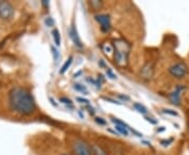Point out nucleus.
<instances>
[{"instance_id":"nucleus-1","label":"nucleus","mask_w":189,"mask_h":155,"mask_svg":"<svg viewBox=\"0 0 189 155\" xmlns=\"http://www.w3.org/2000/svg\"><path fill=\"white\" fill-rule=\"evenodd\" d=\"M8 104L13 111L21 115H29L35 111L36 104L33 95L22 87H15L8 93Z\"/></svg>"},{"instance_id":"nucleus-2","label":"nucleus","mask_w":189,"mask_h":155,"mask_svg":"<svg viewBox=\"0 0 189 155\" xmlns=\"http://www.w3.org/2000/svg\"><path fill=\"white\" fill-rule=\"evenodd\" d=\"M130 45L123 39H117L113 42V58L119 66H125L128 62Z\"/></svg>"},{"instance_id":"nucleus-3","label":"nucleus","mask_w":189,"mask_h":155,"mask_svg":"<svg viewBox=\"0 0 189 155\" xmlns=\"http://www.w3.org/2000/svg\"><path fill=\"white\" fill-rule=\"evenodd\" d=\"M73 151L75 155H92V147L85 140L81 138H77L73 143Z\"/></svg>"},{"instance_id":"nucleus-4","label":"nucleus","mask_w":189,"mask_h":155,"mask_svg":"<svg viewBox=\"0 0 189 155\" xmlns=\"http://www.w3.org/2000/svg\"><path fill=\"white\" fill-rule=\"evenodd\" d=\"M170 76L174 77V79H183L188 74V67L184 62H177L172 64L168 68Z\"/></svg>"},{"instance_id":"nucleus-5","label":"nucleus","mask_w":189,"mask_h":155,"mask_svg":"<svg viewBox=\"0 0 189 155\" xmlns=\"http://www.w3.org/2000/svg\"><path fill=\"white\" fill-rule=\"evenodd\" d=\"M15 10L8 1H0V18L3 20H11L14 17Z\"/></svg>"},{"instance_id":"nucleus-6","label":"nucleus","mask_w":189,"mask_h":155,"mask_svg":"<svg viewBox=\"0 0 189 155\" xmlns=\"http://www.w3.org/2000/svg\"><path fill=\"white\" fill-rule=\"evenodd\" d=\"M95 20L100 24L101 31L103 33H108L111 29V21L110 17L107 14H99V15L95 16Z\"/></svg>"},{"instance_id":"nucleus-7","label":"nucleus","mask_w":189,"mask_h":155,"mask_svg":"<svg viewBox=\"0 0 189 155\" xmlns=\"http://www.w3.org/2000/svg\"><path fill=\"white\" fill-rule=\"evenodd\" d=\"M185 88L186 87L184 85H177V87L169 93L168 99L171 102V104L176 105V106H180V105H181V97H182V93L185 90Z\"/></svg>"},{"instance_id":"nucleus-8","label":"nucleus","mask_w":189,"mask_h":155,"mask_svg":"<svg viewBox=\"0 0 189 155\" xmlns=\"http://www.w3.org/2000/svg\"><path fill=\"white\" fill-rule=\"evenodd\" d=\"M154 64H152L151 62H147L146 64H145L142 68H141L140 74H141V77H142V79L150 80L152 77H154Z\"/></svg>"},{"instance_id":"nucleus-9","label":"nucleus","mask_w":189,"mask_h":155,"mask_svg":"<svg viewBox=\"0 0 189 155\" xmlns=\"http://www.w3.org/2000/svg\"><path fill=\"white\" fill-rule=\"evenodd\" d=\"M69 37L72 39L73 42H74V44L76 45L78 48H82V47H83V43H82L80 36H79L78 31H77V28H76V26H75V24H73V25L70 26Z\"/></svg>"},{"instance_id":"nucleus-10","label":"nucleus","mask_w":189,"mask_h":155,"mask_svg":"<svg viewBox=\"0 0 189 155\" xmlns=\"http://www.w3.org/2000/svg\"><path fill=\"white\" fill-rule=\"evenodd\" d=\"M92 150H93V154L94 155H108L106 150L103 149V148L99 145H93Z\"/></svg>"},{"instance_id":"nucleus-11","label":"nucleus","mask_w":189,"mask_h":155,"mask_svg":"<svg viewBox=\"0 0 189 155\" xmlns=\"http://www.w3.org/2000/svg\"><path fill=\"white\" fill-rule=\"evenodd\" d=\"M74 89L76 91H79V92H81L82 94H88V90L87 88H86L85 85H82V84H79V83H76L74 84Z\"/></svg>"},{"instance_id":"nucleus-12","label":"nucleus","mask_w":189,"mask_h":155,"mask_svg":"<svg viewBox=\"0 0 189 155\" xmlns=\"http://www.w3.org/2000/svg\"><path fill=\"white\" fill-rule=\"evenodd\" d=\"M133 108H135L138 112H140L141 114H146L147 113V108L141 103H133Z\"/></svg>"},{"instance_id":"nucleus-13","label":"nucleus","mask_w":189,"mask_h":155,"mask_svg":"<svg viewBox=\"0 0 189 155\" xmlns=\"http://www.w3.org/2000/svg\"><path fill=\"white\" fill-rule=\"evenodd\" d=\"M53 38H54V41H55V44L57 45V46H60L61 44V36H60V33H59V31L57 28H54L53 31Z\"/></svg>"},{"instance_id":"nucleus-14","label":"nucleus","mask_w":189,"mask_h":155,"mask_svg":"<svg viewBox=\"0 0 189 155\" xmlns=\"http://www.w3.org/2000/svg\"><path fill=\"white\" fill-rule=\"evenodd\" d=\"M72 62H73V57H68V59L66 61H65V63L62 65V67H61L60 69V74H64V72L67 71V69L69 68V66L72 65Z\"/></svg>"},{"instance_id":"nucleus-15","label":"nucleus","mask_w":189,"mask_h":155,"mask_svg":"<svg viewBox=\"0 0 189 155\" xmlns=\"http://www.w3.org/2000/svg\"><path fill=\"white\" fill-rule=\"evenodd\" d=\"M102 49H103V51L105 52L106 54H110L111 52L113 51V45H111L110 43L106 42L102 45Z\"/></svg>"},{"instance_id":"nucleus-16","label":"nucleus","mask_w":189,"mask_h":155,"mask_svg":"<svg viewBox=\"0 0 189 155\" xmlns=\"http://www.w3.org/2000/svg\"><path fill=\"white\" fill-rule=\"evenodd\" d=\"M115 128L117 129V131L119 132L120 134H122V135H124V136H128V134H129L128 128L123 127V126H119V125H116Z\"/></svg>"},{"instance_id":"nucleus-17","label":"nucleus","mask_w":189,"mask_h":155,"mask_svg":"<svg viewBox=\"0 0 189 155\" xmlns=\"http://www.w3.org/2000/svg\"><path fill=\"white\" fill-rule=\"evenodd\" d=\"M90 6H92L94 10H99V8H101V6L103 5V3H102L101 1H97V0H94V1H90Z\"/></svg>"},{"instance_id":"nucleus-18","label":"nucleus","mask_w":189,"mask_h":155,"mask_svg":"<svg viewBox=\"0 0 189 155\" xmlns=\"http://www.w3.org/2000/svg\"><path fill=\"white\" fill-rule=\"evenodd\" d=\"M51 49H52V54H53L55 62H58L59 58H60V54H59V52H58V49H57L56 47H54V46H52Z\"/></svg>"},{"instance_id":"nucleus-19","label":"nucleus","mask_w":189,"mask_h":155,"mask_svg":"<svg viewBox=\"0 0 189 155\" xmlns=\"http://www.w3.org/2000/svg\"><path fill=\"white\" fill-rule=\"evenodd\" d=\"M106 74H107V77L109 78V79H111V80H116V79H117V74H116L115 72H113L109 67L106 68Z\"/></svg>"},{"instance_id":"nucleus-20","label":"nucleus","mask_w":189,"mask_h":155,"mask_svg":"<svg viewBox=\"0 0 189 155\" xmlns=\"http://www.w3.org/2000/svg\"><path fill=\"white\" fill-rule=\"evenodd\" d=\"M59 101H60L62 104L66 105V106H68V107H73V102L70 101L69 99H67V97H60V100H59Z\"/></svg>"},{"instance_id":"nucleus-21","label":"nucleus","mask_w":189,"mask_h":155,"mask_svg":"<svg viewBox=\"0 0 189 155\" xmlns=\"http://www.w3.org/2000/svg\"><path fill=\"white\" fill-rule=\"evenodd\" d=\"M45 24H46V26H54L55 25V21H54V19L52 17H47L46 19H45Z\"/></svg>"},{"instance_id":"nucleus-22","label":"nucleus","mask_w":189,"mask_h":155,"mask_svg":"<svg viewBox=\"0 0 189 155\" xmlns=\"http://www.w3.org/2000/svg\"><path fill=\"white\" fill-rule=\"evenodd\" d=\"M163 112L166 113V114H170V115H174V116H177V115H179V114H177V111L171 110V109H164Z\"/></svg>"},{"instance_id":"nucleus-23","label":"nucleus","mask_w":189,"mask_h":155,"mask_svg":"<svg viewBox=\"0 0 189 155\" xmlns=\"http://www.w3.org/2000/svg\"><path fill=\"white\" fill-rule=\"evenodd\" d=\"M77 101H78L79 103H81V104H84L85 106H87V105H90L89 101H88V100H86V99H83V97H77Z\"/></svg>"},{"instance_id":"nucleus-24","label":"nucleus","mask_w":189,"mask_h":155,"mask_svg":"<svg viewBox=\"0 0 189 155\" xmlns=\"http://www.w3.org/2000/svg\"><path fill=\"white\" fill-rule=\"evenodd\" d=\"M172 142H174V138H170V140H161V145H162L163 147H167V146H169Z\"/></svg>"},{"instance_id":"nucleus-25","label":"nucleus","mask_w":189,"mask_h":155,"mask_svg":"<svg viewBox=\"0 0 189 155\" xmlns=\"http://www.w3.org/2000/svg\"><path fill=\"white\" fill-rule=\"evenodd\" d=\"M95 122L99 125H106V120L102 117H96L95 118Z\"/></svg>"},{"instance_id":"nucleus-26","label":"nucleus","mask_w":189,"mask_h":155,"mask_svg":"<svg viewBox=\"0 0 189 155\" xmlns=\"http://www.w3.org/2000/svg\"><path fill=\"white\" fill-rule=\"evenodd\" d=\"M104 100H106V101H110L111 103H116V104H121L120 102H118V101H116V100H113V99H109V97H103Z\"/></svg>"},{"instance_id":"nucleus-27","label":"nucleus","mask_w":189,"mask_h":155,"mask_svg":"<svg viewBox=\"0 0 189 155\" xmlns=\"http://www.w3.org/2000/svg\"><path fill=\"white\" fill-rule=\"evenodd\" d=\"M146 120H148V122L152 123V124H157V120H151V118H150V117H147Z\"/></svg>"},{"instance_id":"nucleus-28","label":"nucleus","mask_w":189,"mask_h":155,"mask_svg":"<svg viewBox=\"0 0 189 155\" xmlns=\"http://www.w3.org/2000/svg\"><path fill=\"white\" fill-rule=\"evenodd\" d=\"M42 4L44 6H49V2H47V1H42Z\"/></svg>"},{"instance_id":"nucleus-29","label":"nucleus","mask_w":189,"mask_h":155,"mask_svg":"<svg viewBox=\"0 0 189 155\" xmlns=\"http://www.w3.org/2000/svg\"><path fill=\"white\" fill-rule=\"evenodd\" d=\"M120 97H121L122 100H129V97H124V95H119Z\"/></svg>"},{"instance_id":"nucleus-30","label":"nucleus","mask_w":189,"mask_h":155,"mask_svg":"<svg viewBox=\"0 0 189 155\" xmlns=\"http://www.w3.org/2000/svg\"><path fill=\"white\" fill-rule=\"evenodd\" d=\"M61 155H68L67 153H64V154H61Z\"/></svg>"}]
</instances>
